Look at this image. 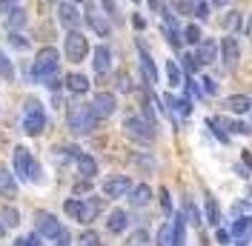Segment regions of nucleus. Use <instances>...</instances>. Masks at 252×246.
I'll use <instances>...</instances> for the list:
<instances>
[{"instance_id":"1","label":"nucleus","mask_w":252,"mask_h":246,"mask_svg":"<svg viewBox=\"0 0 252 246\" xmlns=\"http://www.w3.org/2000/svg\"><path fill=\"white\" fill-rule=\"evenodd\" d=\"M58 63H61V55H58V49L55 46H43L37 52V58H34V69H32V77L37 80V83H49L55 72H58Z\"/></svg>"},{"instance_id":"2","label":"nucleus","mask_w":252,"mask_h":246,"mask_svg":"<svg viewBox=\"0 0 252 246\" xmlns=\"http://www.w3.org/2000/svg\"><path fill=\"white\" fill-rule=\"evenodd\" d=\"M94 121H97V115H94L92 106L75 103L69 109V129H72V135H89L94 129Z\"/></svg>"},{"instance_id":"3","label":"nucleus","mask_w":252,"mask_h":246,"mask_svg":"<svg viewBox=\"0 0 252 246\" xmlns=\"http://www.w3.org/2000/svg\"><path fill=\"white\" fill-rule=\"evenodd\" d=\"M43 129H46L43 106L37 100H26V106H23V132L26 135H40Z\"/></svg>"},{"instance_id":"4","label":"nucleus","mask_w":252,"mask_h":246,"mask_svg":"<svg viewBox=\"0 0 252 246\" xmlns=\"http://www.w3.org/2000/svg\"><path fill=\"white\" fill-rule=\"evenodd\" d=\"M63 52H66V58L72 63H80L86 55H89V40L80 34L78 29H72L66 34V40H63Z\"/></svg>"},{"instance_id":"5","label":"nucleus","mask_w":252,"mask_h":246,"mask_svg":"<svg viewBox=\"0 0 252 246\" xmlns=\"http://www.w3.org/2000/svg\"><path fill=\"white\" fill-rule=\"evenodd\" d=\"M124 129H126L129 138L141 140V143H152V140H155V126L149 121H143V118H126Z\"/></svg>"},{"instance_id":"6","label":"nucleus","mask_w":252,"mask_h":246,"mask_svg":"<svg viewBox=\"0 0 252 246\" xmlns=\"http://www.w3.org/2000/svg\"><path fill=\"white\" fill-rule=\"evenodd\" d=\"M34 232H37L40 238L55 241V238L63 232V226H61V220L52 215V212H37V215H34Z\"/></svg>"},{"instance_id":"7","label":"nucleus","mask_w":252,"mask_h":246,"mask_svg":"<svg viewBox=\"0 0 252 246\" xmlns=\"http://www.w3.org/2000/svg\"><path fill=\"white\" fill-rule=\"evenodd\" d=\"M34 163H37V160L29 154V149H26V146H17L15 154H12V166H15V175L20 178V181H32Z\"/></svg>"},{"instance_id":"8","label":"nucleus","mask_w":252,"mask_h":246,"mask_svg":"<svg viewBox=\"0 0 252 246\" xmlns=\"http://www.w3.org/2000/svg\"><path fill=\"white\" fill-rule=\"evenodd\" d=\"M58 23L66 26V29H78L80 26V12L75 3H58Z\"/></svg>"},{"instance_id":"9","label":"nucleus","mask_w":252,"mask_h":246,"mask_svg":"<svg viewBox=\"0 0 252 246\" xmlns=\"http://www.w3.org/2000/svg\"><path fill=\"white\" fill-rule=\"evenodd\" d=\"M129 192H132V181L124 178V175L109 178V181L103 184V195H106V198H126Z\"/></svg>"},{"instance_id":"10","label":"nucleus","mask_w":252,"mask_h":246,"mask_svg":"<svg viewBox=\"0 0 252 246\" xmlns=\"http://www.w3.org/2000/svg\"><path fill=\"white\" fill-rule=\"evenodd\" d=\"M92 109H94L97 118H109V115H115V109H118V100H115L112 92H97L92 100Z\"/></svg>"},{"instance_id":"11","label":"nucleus","mask_w":252,"mask_h":246,"mask_svg":"<svg viewBox=\"0 0 252 246\" xmlns=\"http://www.w3.org/2000/svg\"><path fill=\"white\" fill-rule=\"evenodd\" d=\"M86 23H89V26L100 34V37H109V34H112L109 20H106L103 15H97V9H94L92 3H86Z\"/></svg>"},{"instance_id":"12","label":"nucleus","mask_w":252,"mask_h":246,"mask_svg":"<svg viewBox=\"0 0 252 246\" xmlns=\"http://www.w3.org/2000/svg\"><path fill=\"white\" fill-rule=\"evenodd\" d=\"M138 52H141V72H143V80H146L149 86H155V83H158V69H155V63H152V58H149V52H146V46H143L141 40H138Z\"/></svg>"},{"instance_id":"13","label":"nucleus","mask_w":252,"mask_h":246,"mask_svg":"<svg viewBox=\"0 0 252 246\" xmlns=\"http://www.w3.org/2000/svg\"><path fill=\"white\" fill-rule=\"evenodd\" d=\"M232 238H235V246H244L252 238V217H238L232 220Z\"/></svg>"},{"instance_id":"14","label":"nucleus","mask_w":252,"mask_h":246,"mask_svg":"<svg viewBox=\"0 0 252 246\" xmlns=\"http://www.w3.org/2000/svg\"><path fill=\"white\" fill-rule=\"evenodd\" d=\"M100 215V200L97 198H86V200H80V212H78V223H92L94 217Z\"/></svg>"},{"instance_id":"15","label":"nucleus","mask_w":252,"mask_h":246,"mask_svg":"<svg viewBox=\"0 0 252 246\" xmlns=\"http://www.w3.org/2000/svg\"><path fill=\"white\" fill-rule=\"evenodd\" d=\"M92 66H94V72H97V75H106V72L112 69V49L109 46H97V49H94Z\"/></svg>"},{"instance_id":"16","label":"nucleus","mask_w":252,"mask_h":246,"mask_svg":"<svg viewBox=\"0 0 252 246\" xmlns=\"http://www.w3.org/2000/svg\"><path fill=\"white\" fill-rule=\"evenodd\" d=\"M220 55H223L220 61L226 63L229 69L235 66V61H238V55H241V52H238V40L232 37V34H229V37H223V43H220Z\"/></svg>"},{"instance_id":"17","label":"nucleus","mask_w":252,"mask_h":246,"mask_svg":"<svg viewBox=\"0 0 252 246\" xmlns=\"http://www.w3.org/2000/svg\"><path fill=\"white\" fill-rule=\"evenodd\" d=\"M0 195L6 200H15L17 198V184H15V175L6 169H0Z\"/></svg>"},{"instance_id":"18","label":"nucleus","mask_w":252,"mask_h":246,"mask_svg":"<svg viewBox=\"0 0 252 246\" xmlns=\"http://www.w3.org/2000/svg\"><path fill=\"white\" fill-rule=\"evenodd\" d=\"M195 58H198V63H201V66H204V63H212L215 58H218V43H215V40H201V43H198V55H195Z\"/></svg>"},{"instance_id":"19","label":"nucleus","mask_w":252,"mask_h":246,"mask_svg":"<svg viewBox=\"0 0 252 246\" xmlns=\"http://www.w3.org/2000/svg\"><path fill=\"white\" fill-rule=\"evenodd\" d=\"M106 226H109V232L121 235V232H126V226H129V215H126L124 209H112V212H109V220H106Z\"/></svg>"},{"instance_id":"20","label":"nucleus","mask_w":252,"mask_h":246,"mask_svg":"<svg viewBox=\"0 0 252 246\" xmlns=\"http://www.w3.org/2000/svg\"><path fill=\"white\" fill-rule=\"evenodd\" d=\"M66 89H69V92H75V94H86V92H89V77L78 75V72L66 75Z\"/></svg>"},{"instance_id":"21","label":"nucleus","mask_w":252,"mask_h":246,"mask_svg":"<svg viewBox=\"0 0 252 246\" xmlns=\"http://www.w3.org/2000/svg\"><path fill=\"white\" fill-rule=\"evenodd\" d=\"M75 160H78V169H80V175H83V178H89V181H92L94 175H97V163H94V157H89V154L80 152Z\"/></svg>"},{"instance_id":"22","label":"nucleus","mask_w":252,"mask_h":246,"mask_svg":"<svg viewBox=\"0 0 252 246\" xmlns=\"http://www.w3.org/2000/svg\"><path fill=\"white\" fill-rule=\"evenodd\" d=\"M149 198H152V189H149L146 184L135 186V189L129 192V200H132V206H146V203H149Z\"/></svg>"},{"instance_id":"23","label":"nucleus","mask_w":252,"mask_h":246,"mask_svg":"<svg viewBox=\"0 0 252 246\" xmlns=\"http://www.w3.org/2000/svg\"><path fill=\"white\" fill-rule=\"evenodd\" d=\"M250 106H252V100H250V97H244V94H232V97L226 100V109H229V112H235V115L250 112Z\"/></svg>"},{"instance_id":"24","label":"nucleus","mask_w":252,"mask_h":246,"mask_svg":"<svg viewBox=\"0 0 252 246\" xmlns=\"http://www.w3.org/2000/svg\"><path fill=\"white\" fill-rule=\"evenodd\" d=\"M206 126H212V132L218 135V140H223V143L229 140V135H226V129H229V123L223 121V118H209V121H206Z\"/></svg>"},{"instance_id":"25","label":"nucleus","mask_w":252,"mask_h":246,"mask_svg":"<svg viewBox=\"0 0 252 246\" xmlns=\"http://www.w3.org/2000/svg\"><path fill=\"white\" fill-rule=\"evenodd\" d=\"M158 246H175V226L172 223H163L158 229Z\"/></svg>"},{"instance_id":"26","label":"nucleus","mask_w":252,"mask_h":246,"mask_svg":"<svg viewBox=\"0 0 252 246\" xmlns=\"http://www.w3.org/2000/svg\"><path fill=\"white\" fill-rule=\"evenodd\" d=\"M181 37H184L187 43H192V46H198V43H201V26H195V23H189L187 29L181 31Z\"/></svg>"},{"instance_id":"27","label":"nucleus","mask_w":252,"mask_h":246,"mask_svg":"<svg viewBox=\"0 0 252 246\" xmlns=\"http://www.w3.org/2000/svg\"><path fill=\"white\" fill-rule=\"evenodd\" d=\"M206 217H209V223H212V226H218V223H220V209H218V203H215L212 195L206 198Z\"/></svg>"},{"instance_id":"28","label":"nucleus","mask_w":252,"mask_h":246,"mask_svg":"<svg viewBox=\"0 0 252 246\" xmlns=\"http://www.w3.org/2000/svg\"><path fill=\"white\" fill-rule=\"evenodd\" d=\"M166 77H169V86H181V83H184L181 69H178V63L175 61H166Z\"/></svg>"},{"instance_id":"29","label":"nucleus","mask_w":252,"mask_h":246,"mask_svg":"<svg viewBox=\"0 0 252 246\" xmlns=\"http://www.w3.org/2000/svg\"><path fill=\"white\" fill-rule=\"evenodd\" d=\"M23 23H26V12H23V9H15V12L9 15V29L17 31L20 26H23Z\"/></svg>"},{"instance_id":"30","label":"nucleus","mask_w":252,"mask_h":246,"mask_svg":"<svg viewBox=\"0 0 252 246\" xmlns=\"http://www.w3.org/2000/svg\"><path fill=\"white\" fill-rule=\"evenodd\" d=\"M184 217H189V223H192V226H198V223H201V215H198V209H195V203H192V200L184 203Z\"/></svg>"},{"instance_id":"31","label":"nucleus","mask_w":252,"mask_h":246,"mask_svg":"<svg viewBox=\"0 0 252 246\" xmlns=\"http://www.w3.org/2000/svg\"><path fill=\"white\" fill-rule=\"evenodd\" d=\"M192 15L198 17V20H206V17H209V3H206V0H195V3H192Z\"/></svg>"},{"instance_id":"32","label":"nucleus","mask_w":252,"mask_h":246,"mask_svg":"<svg viewBox=\"0 0 252 246\" xmlns=\"http://www.w3.org/2000/svg\"><path fill=\"white\" fill-rule=\"evenodd\" d=\"M0 77L3 80H15V72H12V63H9V58L0 52Z\"/></svg>"},{"instance_id":"33","label":"nucleus","mask_w":252,"mask_h":246,"mask_svg":"<svg viewBox=\"0 0 252 246\" xmlns=\"http://www.w3.org/2000/svg\"><path fill=\"white\" fill-rule=\"evenodd\" d=\"M115 86H118V92H132V80L126 72H118L115 75Z\"/></svg>"},{"instance_id":"34","label":"nucleus","mask_w":252,"mask_h":246,"mask_svg":"<svg viewBox=\"0 0 252 246\" xmlns=\"http://www.w3.org/2000/svg\"><path fill=\"white\" fill-rule=\"evenodd\" d=\"M17 220H20V215H17L12 206H6V209H3V226H15Z\"/></svg>"},{"instance_id":"35","label":"nucleus","mask_w":252,"mask_h":246,"mask_svg":"<svg viewBox=\"0 0 252 246\" xmlns=\"http://www.w3.org/2000/svg\"><path fill=\"white\" fill-rule=\"evenodd\" d=\"M9 43H12L15 49H29V40H26L23 34H17V31H12V34H9Z\"/></svg>"},{"instance_id":"36","label":"nucleus","mask_w":252,"mask_h":246,"mask_svg":"<svg viewBox=\"0 0 252 246\" xmlns=\"http://www.w3.org/2000/svg\"><path fill=\"white\" fill-rule=\"evenodd\" d=\"M201 83H204V86H201V92H204V94H209V97H212V94H218V83H215L212 77H204Z\"/></svg>"},{"instance_id":"37","label":"nucleus","mask_w":252,"mask_h":246,"mask_svg":"<svg viewBox=\"0 0 252 246\" xmlns=\"http://www.w3.org/2000/svg\"><path fill=\"white\" fill-rule=\"evenodd\" d=\"M198 66H201V63H198V58H195V55H187V58H184V69H187V75L198 72Z\"/></svg>"},{"instance_id":"38","label":"nucleus","mask_w":252,"mask_h":246,"mask_svg":"<svg viewBox=\"0 0 252 246\" xmlns=\"http://www.w3.org/2000/svg\"><path fill=\"white\" fill-rule=\"evenodd\" d=\"M229 132H232V135H250L252 129H250V126H247V123L235 121V123H229Z\"/></svg>"},{"instance_id":"39","label":"nucleus","mask_w":252,"mask_h":246,"mask_svg":"<svg viewBox=\"0 0 252 246\" xmlns=\"http://www.w3.org/2000/svg\"><path fill=\"white\" fill-rule=\"evenodd\" d=\"M223 26H226V29H241V15H238V12H232V15L226 17V20H223Z\"/></svg>"},{"instance_id":"40","label":"nucleus","mask_w":252,"mask_h":246,"mask_svg":"<svg viewBox=\"0 0 252 246\" xmlns=\"http://www.w3.org/2000/svg\"><path fill=\"white\" fill-rule=\"evenodd\" d=\"M80 244H83V246H100V238H97L94 232H83V238H80Z\"/></svg>"},{"instance_id":"41","label":"nucleus","mask_w":252,"mask_h":246,"mask_svg":"<svg viewBox=\"0 0 252 246\" xmlns=\"http://www.w3.org/2000/svg\"><path fill=\"white\" fill-rule=\"evenodd\" d=\"M17 9V0H0V15H12Z\"/></svg>"},{"instance_id":"42","label":"nucleus","mask_w":252,"mask_h":246,"mask_svg":"<svg viewBox=\"0 0 252 246\" xmlns=\"http://www.w3.org/2000/svg\"><path fill=\"white\" fill-rule=\"evenodd\" d=\"M15 246H40V235L34 232V235H29V238H23V241H17Z\"/></svg>"},{"instance_id":"43","label":"nucleus","mask_w":252,"mask_h":246,"mask_svg":"<svg viewBox=\"0 0 252 246\" xmlns=\"http://www.w3.org/2000/svg\"><path fill=\"white\" fill-rule=\"evenodd\" d=\"M160 206H163V212H166V215L172 212V200H169V192H166V189H160Z\"/></svg>"},{"instance_id":"44","label":"nucleus","mask_w":252,"mask_h":246,"mask_svg":"<svg viewBox=\"0 0 252 246\" xmlns=\"http://www.w3.org/2000/svg\"><path fill=\"white\" fill-rule=\"evenodd\" d=\"M146 241H149V235L141 229V232H135V235H132V241H129V244H132V246H143Z\"/></svg>"},{"instance_id":"45","label":"nucleus","mask_w":252,"mask_h":246,"mask_svg":"<svg viewBox=\"0 0 252 246\" xmlns=\"http://www.w3.org/2000/svg\"><path fill=\"white\" fill-rule=\"evenodd\" d=\"M215 238H218V244H220V246H229V241H232V232L218 229V232H215Z\"/></svg>"},{"instance_id":"46","label":"nucleus","mask_w":252,"mask_h":246,"mask_svg":"<svg viewBox=\"0 0 252 246\" xmlns=\"http://www.w3.org/2000/svg\"><path fill=\"white\" fill-rule=\"evenodd\" d=\"M55 241H58V246H69V241H72V238H69V232L63 229L61 235H58V238H55Z\"/></svg>"},{"instance_id":"47","label":"nucleus","mask_w":252,"mask_h":246,"mask_svg":"<svg viewBox=\"0 0 252 246\" xmlns=\"http://www.w3.org/2000/svg\"><path fill=\"white\" fill-rule=\"evenodd\" d=\"M75 192H78V195H80V192H89V178H86L83 184H78V186H75Z\"/></svg>"},{"instance_id":"48","label":"nucleus","mask_w":252,"mask_h":246,"mask_svg":"<svg viewBox=\"0 0 252 246\" xmlns=\"http://www.w3.org/2000/svg\"><path fill=\"white\" fill-rule=\"evenodd\" d=\"M103 6H106V12H109V15H118V9H115V3H112V0H103Z\"/></svg>"},{"instance_id":"49","label":"nucleus","mask_w":252,"mask_h":246,"mask_svg":"<svg viewBox=\"0 0 252 246\" xmlns=\"http://www.w3.org/2000/svg\"><path fill=\"white\" fill-rule=\"evenodd\" d=\"M212 3H215V6H229L232 0H212Z\"/></svg>"},{"instance_id":"50","label":"nucleus","mask_w":252,"mask_h":246,"mask_svg":"<svg viewBox=\"0 0 252 246\" xmlns=\"http://www.w3.org/2000/svg\"><path fill=\"white\" fill-rule=\"evenodd\" d=\"M247 34L252 37V15H250V23H247Z\"/></svg>"},{"instance_id":"51","label":"nucleus","mask_w":252,"mask_h":246,"mask_svg":"<svg viewBox=\"0 0 252 246\" xmlns=\"http://www.w3.org/2000/svg\"><path fill=\"white\" fill-rule=\"evenodd\" d=\"M3 235H6V226H3V223H0V238H3Z\"/></svg>"},{"instance_id":"52","label":"nucleus","mask_w":252,"mask_h":246,"mask_svg":"<svg viewBox=\"0 0 252 246\" xmlns=\"http://www.w3.org/2000/svg\"><path fill=\"white\" fill-rule=\"evenodd\" d=\"M72 3H83V0H72Z\"/></svg>"},{"instance_id":"53","label":"nucleus","mask_w":252,"mask_h":246,"mask_svg":"<svg viewBox=\"0 0 252 246\" xmlns=\"http://www.w3.org/2000/svg\"><path fill=\"white\" fill-rule=\"evenodd\" d=\"M52 3H63V0H52Z\"/></svg>"},{"instance_id":"54","label":"nucleus","mask_w":252,"mask_h":246,"mask_svg":"<svg viewBox=\"0 0 252 246\" xmlns=\"http://www.w3.org/2000/svg\"><path fill=\"white\" fill-rule=\"evenodd\" d=\"M250 112H252V106H250Z\"/></svg>"}]
</instances>
